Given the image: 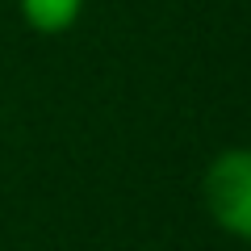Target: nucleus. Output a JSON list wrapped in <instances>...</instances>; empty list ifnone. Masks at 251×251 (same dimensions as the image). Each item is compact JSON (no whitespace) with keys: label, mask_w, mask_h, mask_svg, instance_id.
I'll use <instances>...</instances> for the list:
<instances>
[{"label":"nucleus","mask_w":251,"mask_h":251,"mask_svg":"<svg viewBox=\"0 0 251 251\" xmlns=\"http://www.w3.org/2000/svg\"><path fill=\"white\" fill-rule=\"evenodd\" d=\"M17 4H21L25 25L34 34H46V38L67 34L84 13V0H17Z\"/></svg>","instance_id":"nucleus-2"},{"label":"nucleus","mask_w":251,"mask_h":251,"mask_svg":"<svg viewBox=\"0 0 251 251\" xmlns=\"http://www.w3.org/2000/svg\"><path fill=\"white\" fill-rule=\"evenodd\" d=\"M201 205L218 230L251 243V147H230L205 168Z\"/></svg>","instance_id":"nucleus-1"}]
</instances>
